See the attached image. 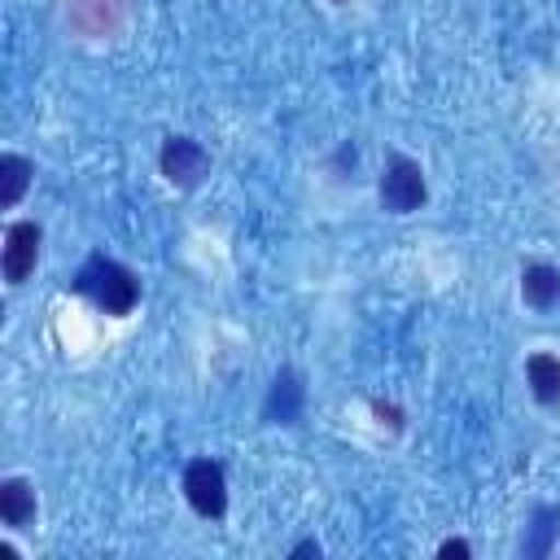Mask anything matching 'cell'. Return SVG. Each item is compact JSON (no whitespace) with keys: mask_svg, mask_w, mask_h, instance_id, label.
I'll list each match as a JSON object with an SVG mask.
<instances>
[{"mask_svg":"<svg viewBox=\"0 0 560 560\" xmlns=\"http://www.w3.org/2000/svg\"><path fill=\"white\" fill-rule=\"evenodd\" d=\"M74 289L88 293L105 315H127V311L140 302V284H136V276H131L122 262L105 258V254H92V258L79 267Z\"/></svg>","mask_w":560,"mask_h":560,"instance_id":"1","label":"cell"},{"mask_svg":"<svg viewBox=\"0 0 560 560\" xmlns=\"http://www.w3.org/2000/svg\"><path fill=\"white\" fill-rule=\"evenodd\" d=\"M424 197H429V188H424V171H420V162H411V158H389L385 162V175H381V206L389 210V214H411V210H420L424 206Z\"/></svg>","mask_w":560,"mask_h":560,"instance_id":"2","label":"cell"},{"mask_svg":"<svg viewBox=\"0 0 560 560\" xmlns=\"http://www.w3.org/2000/svg\"><path fill=\"white\" fill-rule=\"evenodd\" d=\"M184 494H188L197 516L219 521L228 512V477H223V468L214 459H192L184 468Z\"/></svg>","mask_w":560,"mask_h":560,"instance_id":"3","label":"cell"},{"mask_svg":"<svg viewBox=\"0 0 560 560\" xmlns=\"http://www.w3.org/2000/svg\"><path fill=\"white\" fill-rule=\"evenodd\" d=\"M158 166H162V175H166L171 184L192 188V184L206 179V171H210V153H206L192 136H171V140L162 144V153H158Z\"/></svg>","mask_w":560,"mask_h":560,"instance_id":"4","label":"cell"},{"mask_svg":"<svg viewBox=\"0 0 560 560\" xmlns=\"http://www.w3.org/2000/svg\"><path fill=\"white\" fill-rule=\"evenodd\" d=\"M39 262V223L22 219V223H9L4 232V254H0V267H4V280L9 284H22Z\"/></svg>","mask_w":560,"mask_h":560,"instance_id":"5","label":"cell"},{"mask_svg":"<svg viewBox=\"0 0 560 560\" xmlns=\"http://www.w3.org/2000/svg\"><path fill=\"white\" fill-rule=\"evenodd\" d=\"M262 416L271 420V424H298V416H302V381H298V372H276V381H271V389H267V407H262Z\"/></svg>","mask_w":560,"mask_h":560,"instance_id":"6","label":"cell"},{"mask_svg":"<svg viewBox=\"0 0 560 560\" xmlns=\"http://www.w3.org/2000/svg\"><path fill=\"white\" fill-rule=\"evenodd\" d=\"M0 521L13 525V529L35 521V490H31V481H22V477H4L0 481Z\"/></svg>","mask_w":560,"mask_h":560,"instance_id":"7","label":"cell"},{"mask_svg":"<svg viewBox=\"0 0 560 560\" xmlns=\"http://www.w3.org/2000/svg\"><path fill=\"white\" fill-rule=\"evenodd\" d=\"M521 298H525L534 311H551V306L560 302V267H547V262L525 267V276H521Z\"/></svg>","mask_w":560,"mask_h":560,"instance_id":"8","label":"cell"},{"mask_svg":"<svg viewBox=\"0 0 560 560\" xmlns=\"http://www.w3.org/2000/svg\"><path fill=\"white\" fill-rule=\"evenodd\" d=\"M525 376H529V389H534V398L542 407H556L560 402V359L556 354H547V350L529 354L525 359Z\"/></svg>","mask_w":560,"mask_h":560,"instance_id":"9","label":"cell"},{"mask_svg":"<svg viewBox=\"0 0 560 560\" xmlns=\"http://www.w3.org/2000/svg\"><path fill=\"white\" fill-rule=\"evenodd\" d=\"M31 175H35V166L26 158L4 153L0 158V206H18L22 192H26V184H31Z\"/></svg>","mask_w":560,"mask_h":560,"instance_id":"10","label":"cell"},{"mask_svg":"<svg viewBox=\"0 0 560 560\" xmlns=\"http://www.w3.org/2000/svg\"><path fill=\"white\" fill-rule=\"evenodd\" d=\"M556 525H560V512H556V508H538V516H534V538L525 542V551H529V556H547V538H551Z\"/></svg>","mask_w":560,"mask_h":560,"instance_id":"11","label":"cell"},{"mask_svg":"<svg viewBox=\"0 0 560 560\" xmlns=\"http://www.w3.org/2000/svg\"><path fill=\"white\" fill-rule=\"evenodd\" d=\"M438 556H446V560H451V556H459V560H464V556H468V542H464V538H451V542H442V547H438Z\"/></svg>","mask_w":560,"mask_h":560,"instance_id":"12","label":"cell"},{"mask_svg":"<svg viewBox=\"0 0 560 560\" xmlns=\"http://www.w3.org/2000/svg\"><path fill=\"white\" fill-rule=\"evenodd\" d=\"M293 556H319V542H298Z\"/></svg>","mask_w":560,"mask_h":560,"instance_id":"13","label":"cell"}]
</instances>
